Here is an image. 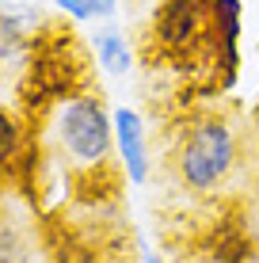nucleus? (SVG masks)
<instances>
[{
	"mask_svg": "<svg viewBox=\"0 0 259 263\" xmlns=\"http://www.w3.org/2000/svg\"><path fill=\"white\" fill-rule=\"evenodd\" d=\"M38 27H42L38 15L4 8V12H0V61H4V65L19 61V65H23V58H27V50H31Z\"/></svg>",
	"mask_w": 259,
	"mask_h": 263,
	"instance_id": "8",
	"label": "nucleus"
},
{
	"mask_svg": "<svg viewBox=\"0 0 259 263\" xmlns=\"http://www.w3.org/2000/svg\"><path fill=\"white\" fill-rule=\"evenodd\" d=\"M217 0H160L153 12V58L175 69L180 84L217 92L210 69V23Z\"/></svg>",
	"mask_w": 259,
	"mask_h": 263,
	"instance_id": "2",
	"label": "nucleus"
},
{
	"mask_svg": "<svg viewBox=\"0 0 259 263\" xmlns=\"http://www.w3.org/2000/svg\"><path fill=\"white\" fill-rule=\"evenodd\" d=\"M92 58L107 77H122V72H130V65H133L130 42H126V34H122L118 27H99V31L92 34Z\"/></svg>",
	"mask_w": 259,
	"mask_h": 263,
	"instance_id": "9",
	"label": "nucleus"
},
{
	"mask_svg": "<svg viewBox=\"0 0 259 263\" xmlns=\"http://www.w3.org/2000/svg\"><path fill=\"white\" fill-rule=\"evenodd\" d=\"M141 263H164V259H160L156 252H141Z\"/></svg>",
	"mask_w": 259,
	"mask_h": 263,
	"instance_id": "14",
	"label": "nucleus"
},
{
	"mask_svg": "<svg viewBox=\"0 0 259 263\" xmlns=\"http://www.w3.org/2000/svg\"><path fill=\"white\" fill-rule=\"evenodd\" d=\"M240 160L236 130L225 115H198L183 126L180 149H175V176L187 191L213 195Z\"/></svg>",
	"mask_w": 259,
	"mask_h": 263,
	"instance_id": "3",
	"label": "nucleus"
},
{
	"mask_svg": "<svg viewBox=\"0 0 259 263\" xmlns=\"http://www.w3.org/2000/svg\"><path fill=\"white\" fill-rule=\"evenodd\" d=\"M255 237H259V233H255Z\"/></svg>",
	"mask_w": 259,
	"mask_h": 263,
	"instance_id": "15",
	"label": "nucleus"
},
{
	"mask_svg": "<svg viewBox=\"0 0 259 263\" xmlns=\"http://www.w3.org/2000/svg\"><path fill=\"white\" fill-rule=\"evenodd\" d=\"M202 263H255L259 259V237L252 233V221L240 206H225L198 237Z\"/></svg>",
	"mask_w": 259,
	"mask_h": 263,
	"instance_id": "5",
	"label": "nucleus"
},
{
	"mask_svg": "<svg viewBox=\"0 0 259 263\" xmlns=\"http://www.w3.org/2000/svg\"><path fill=\"white\" fill-rule=\"evenodd\" d=\"M57 141L73 164L88 172L103 168L114 149V115L92 92L69 99L65 107H57Z\"/></svg>",
	"mask_w": 259,
	"mask_h": 263,
	"instance_id": "4",
	"label": "nucleus"
},
{
	"mask_svg": "<svg viewBox=\"0 0 259 263\" xmlns=\"http://www.w3.org/2000/svg\"><path fill=\"white\" fill-rule=\"evenodd\" d=\"M252 138H255V160H259V107H255V115H252Z\"/></svg>",
	"mask_w": 259,
	"mask_h": 263,
	"instance_id": "13",
	"label": "nucleus"
},
{
	"mask_svg": "<svg viewBox=\"0 0 259 263\" xmlns=\"http://www.w3.org/2000/svg\"><path fill=\"white\" fill-rule=\"evenodd\" d=\"M240 31H244V4L240 0H217L210 23V69L217 92H229L240 72Z\"/></svg>",
	"mask_w": 259,
	"mask_h": 263,
	"instance_id": "6",
	"label": "nucleus"
},
{
	"mask_svg": "<svg viewBox=\"0 0 259 263\" xmlns=\"http://www.w3.org/2000/svg\"><path fill=\"white\" fill-rule=\"evenodd\" d=\"M69 20H111L118 12V0H53Z\"/></svg>",
	"mask_w": 259,
	"mask_h": 263,
	"instance_id": "10",
	"label": "nucleus"
},
{
	"mask_svg": "<svg viewBox=\"0 0 259 263\" xmlns=\"http://www.w3.org/2000/svg\"><path fill=\"white\" fill-rule=\"evenodd\" d=\"M88 77H92V53L84 50V42L61 23H42L15 80V107L27 119H42L65 107L69 99L84 96Z\"/></svg>",
	"mask_w": 259,
	"mask_h": 263,
	"instance_id": "1",
	"label": "nucleus"
},
{
	"mask_svg": "<svg viewBox=\"0 0 259 263\" xmlns=\"http://www.w3.org/2000/svg\"><path fill=\"white\" fill-rule=\"evenodd\" d=\"M0 263H31V248L19 237V229H12L8 221H0Z\"/></svg>",
	"mask_w": 259,
	"mask_h": 263,
	"instance_id": "12",
	"label": "nucleus"
},
{
	"mask_svg": "<svg viewBox=\"0 0 259 263\" xmlns=\"http://www.w3.org/2000/svg\"><path fill=\"white\" fill-rule=\"evenodd\" d=\"M23 153V130H19V119L12 111L0 107V164H12L15 157Z\"/></svg>",
	"mask_w": 259,
	"mask_h": 263,
	"instance_id": "11",
	"label": "nucleus"
},
{
	"mask_svg": "<svg viewBox=\"0 0 259 263\" xmlns=\"http://www.w3.org/2000/svg\"><path fill=\"white\" fill-rule=\"evenodd\" d=\"M114 149H118V160H122V172H126L130 183H145L149 179V141H145V122L133 107H114Z\"/></svg>",
	"mask_w": 259,
	"mask_h": 263,
	"instance_id": "7",
	"label": "nucleus"
}]
</instances>
